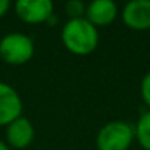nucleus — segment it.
Listing matches in <instances>:
<instances>
[{
  "label": "nucleus",
  "mask_w": 150,
  "mask_h": 150,
  "mask_svg": "<svg viewBox=\"0 0 150 150\" xmlns=\"http://www.w3.org/2000/svg\"><path fill=\"white\" fill-rule=\"evenodd\" d=\"M62 43L74 54H90L99 46V30L86 18L68 19L62 28Z\"/></svg>",
  "instance_id": "nucleus-1"
},
{
  "label": "nucleus",
  "mask_w": 150,
  "mask_h": 150,
  "mask_svg": "<svg viewBox=\"0 0 150 150\" xmlns=\"http://www.w3.org/2000/svg\"><path fill=\"white\" fill-rule=\"evenodd\" d=\"M35 46L31 37L12 31L0 38V57L9 65H24L34 56Z\"/></svg>",
  "instance_id": "nucleus-2"
},
{
  "label": "nucleus",
  "mask_w": 150,
  "mask_h": 150,
  "mask_svg": "<svg viewBox=\"0 0 150 150\" xmlns=\"http://www.w3.org/2000/svg\"><path fill=\"white\" fill-rule=\"evenodd\" d=\"M134 138V127L125 121H110L99 129L96 144L99 150H128Z\"/></svg>",
  "instance_id": "nucleus-3"
},
{
  "label": "nucleus",
  "mask_w": 150,
  "mask_h": 150,
  "mask_svg": "<svg viewBox=\"0 0 150 150\" xmlns=\"http://www.w3.org/2000/svg\"><path fill=\"white\" fill-rule=\"evenodd\" d=\"M18 18L27 24L49 22L53 16V3L50 0H18L15 3Z\"/></svg>",
  "instance_id": "nucleus-4"
},
{
  "label": "nucleus",
  "mask_w": 150,
  "mask_h": 150,
  "mask_svg": "<svg viewBox=\"0 0 150 150\" xmlns=\"http://www.w3.org/2000/svg\"><path fill=\"white\" fill-rule=\"evenodd\" d=\"M24 102L19 93L8 83L0 81V125L8 127L22 116Z\"/></svg>",
  "instance_id": "nucleus-5"
},
{
  "label": "nucleus",
  "mask_w": 150,
  "mask_h": 150,
  "mask_svg": "<svg viewBox=\"0 0 150 150\" xmlns=\"http://www.w3.org/2000/svg\"><path fill=\"white\" fill-rule=\"evenodd\" d=\"M121 16L131 30H150V0H131L124 6Z\"/></svg>",
  "instance_id": "nucleus-6"
},
{
  "label": "nucleus",
  "mask_w": 150,
  "mask_h": 150,
  "mask_svg": "<svg viewBox=\"0 0 150 150\" xmlns=\"http://www.w3.org/2000/svg\"><path fill=\"white\" fill-rule=\"evenodd\" d=\"M35 137L33 122L24 115L6 127V143L13 149H27Z\"/></svg>",
  "instance_id": "nucleus-7"
},
{
  "label": "nucleus",
  "mask_w": 150,
  "mask_h": 150,
  "mask_svg": "<svg viewBox=\"0 0 150 150\" xmlns=\"http://www.w3.org/2000/svg\"><path fill=\"white\" fill-rule=\"evenodd\" d=\"M118 16V6L112 0H93L87 5L86 19L96 28L110 25Z\"/></svg>",
  "instance_id": "nucleus-8"
},
{
  "label": "nucleus",
  "mask_w": 150,
  "mask_h": 150,
  "mask_svg": "<svg viewBox=\"0 0 150 150\" xmlns=\"http://www.w3.org/2000/svg\"><path fill=\"white\" fill-rule=\"evenodd\" d=\"M134 135L144 150H150V109L140 115L134 127Z\"/></svg>",
  "instance_id": "nucleus-9"
},
{
  "label": "nucleus",
  "mask_w": 150,
  "mask_h": 150,
  "mask_svg": "<svg viewBox=\"0 0 150 150\" xmlns=\"http://www.w3.org/2000/svg\"><path fill=\"white\" fill-rule=\"evenodd\" d=\"M86 9H87V5L80 2V0H71V2H66L65 5V11L69 19L86 18Z\"/></svg>",
  "instance_id": "nucleus-10"
},
{
  "label": "nucleus",
  "mask_w": 150,
  "mask_h": 150,
  "mask_svg": "<svg viewBox=\"0 0 150 150\" xmlns=\"http://www.w3.org/2000/svg\"><path fill=\"white\" fill-rule=\"evenodd\" d=\"M140 96L143 103L150 109V71L147 74H144V77L141 78L140 83Z\"/></svg>",
  "instance_id": "nucleus-11"
},
{
  "label": "nucleus",
  "mask_w": 150,
  "mask_h": 150,
  "mask_svg": "<svg viewBox=\"0 0 150 150\" xmlns=\"http://www.w3.org/2000/svg\"><path fill=\"white\" fill-rule=\"evenodd\" d=\"M11 9V2L9 0H0V18L5 16Z\"/></svg>",
  "instance_id": "nucleus-12"
},
{
  "label": "nucleus",
  "mask_w": 150,
  "mask_h": 150,
  "mask_svg": "<svg viewBox=\"0 0 150 150\" xmlns=\"http://www.w3.org/2000/svg\"><path fill=\"white\" fill-rule=\"evenodd\" d=\"M0 150H11V146H9L6 141L0 140Z\"/></svg>",
  "instance_id": "nucleus-13"
}]
</instances>
